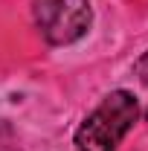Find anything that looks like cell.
Instances as JSON below:
<instances>
[{
	"label": "cell",
	"instance_id": "4",
	"mask_svg": "<svg viewBox=\"0 0 148 151\" xmlns=\"http://www.w3.org/2000/svg\"><path fill=\"white\" fill-rule=\"evenodd\" d=\"M145 122H148V111H145Z\"/></svg>",
	"mask_w": 148,
	"mask_h": 151
},
{
	"label": "cell",
	"instance_id": "3",
	"mask_svg": "<svg viewBox=\"0 0 148 151\" xmlns=\"http://www.w3.org/2000/svg\"><path fill=\"white\" fill-rule=\"evenodd\" d=\"M137 76H139V81L148 87V52L139 58V61H137Z\"/></svg>",
	"mask_w": 148,
	"mask_h": 151
},
{
	"label": "cell",
	"instance_id": "2",
	"mask_svg": "<svg viewBox=\"0 0 148 151\" xmlns=\"http://www.w3.org/2000/svg\"><path fill=\"white\" fill-rule=\"evenodd\" d=\"M38 32L52 47H67L90 29V0H35L32 6Z\"/></svg>",
	"mask_w": 148,
	"mask_h": 151
},
{
	"label": "cell",
	"instance_id": "1",
	"mask_svg": "<svg viewBox=\"0 0 148 151\" xmlns=\"http://www.w3.org/2000/svg\"><path fill=\"white\" fill-rule=\"evenodd\" d=\"M139 105L134 93L113 90L102 99V105L78 125L75 131V148L78 151H116L122 137L134 128Z\"/></svg>",
	"mask_w": 148,
	"mask_h": 151
}]
</instances>
